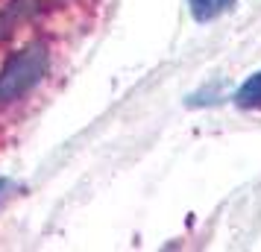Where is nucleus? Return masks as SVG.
<instances>
[{
  "instance_id": "f257e3e1",
  "label": "nucleus",
  "mask_w": 261,
  "mask_h": 252,
  "mask_svg": "<svg viewBox=\"0 0 261 252\" xmlns=\"http://www.w3.org/2000/svg\"><path fill=\"white\" fill-rule=\"evenodd\" d=\"M50 65V53L41 41L27 44L24 50L12 53L0 68V106H12L21 97H27L36 88Z\"/></svg>"
},
{
  "instance_id": "f03ea898",
  "label": "nucleus",
  "mask_w": 261,
  "mask_h": 252,
  "mask_svg": "<svg viewBox=\"0 0 261 252\" xmlns=\"http://www.w3.org/2000/svg\"><path fill=\"white\" fill-rule=\"evenodd\" d=\"M232 3L235 0H188L191 15L197 21H214V18H220L223 12L232 9Z\"/></svg>"
},
{
  "instance_id": "7ed1b4c3",
  "label": "nucleus",
  "mask_w": 261,
  "mask_h": 252,
  "mask_svg": "<svg viewBox=\"0 0 261 252\" xmlns=\"http://www.w3.org/2000/svg\"><path fill=\"white\" fill-rule=\"evenodd\" d=\"M235 103L241 108H261V71L252 73L247 82L241 85V91H238Z\"/></svg>"
},
{
  "instance_id": "20e7f679",
  "label": "nucleus",
  "mask_w": 261,
  "mask_h": 252,
  "mask_svg": "<svg viewBox=\"0 0 261 252\" xmlns=\"http://www.w3.org/2000/svg\"><path fill=\"white\" fill-rule=\"evenodd\" d=\"M3 185H6V182H0V191H3Z\"/></svg>"
}]
</instances>
